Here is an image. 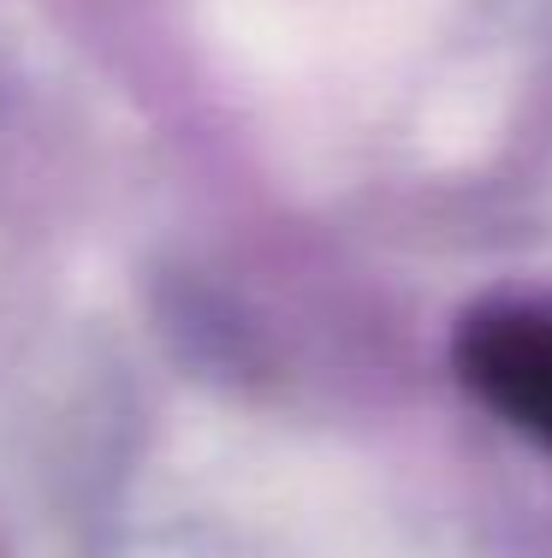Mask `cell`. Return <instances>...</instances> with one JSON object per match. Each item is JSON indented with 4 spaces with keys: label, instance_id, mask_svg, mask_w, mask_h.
<instances>
[{
    "label": "cell",
    "instance_id": "1",
    "mask_svg": "<svg viewBox=\"0 0 552 558\" xmlns=\"http://www.w3.org/2000/svg\"><path fill=\"white\" fill-rule=\"evenodd\" d=\"M464 380L493 416L535 446H552V310L511 303L464 333Z\"/></svg>",
    "mask_w": 552,
    "mask_h": 558
}]
</instances>
